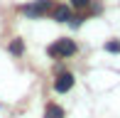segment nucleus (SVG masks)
<instances>
[{
    "mask_svg": "<svg viewBox=\"0 0 120 118\" xmlns=\"http://www.w3.org/2000/svg\"><path fill=\"white\" fill-rule=\"evenodd\" d=\"M44 118H64V108L56 103H49L44 108Z\"/></svg>",
    "mask_w": 120,
    "mask_h": 118,
    "instance_id": "nucleus-5",
    "label": "nucleus"
},
{
    "mask_svg": "<svg viewBox=\"0 0 120 118\" xmlns=\"http://www.w3.org/2000/svg\"><path fill=\"white\" fill-rule=\"evenodd\" d=\"M49 8H52V0H37L34 5H25V8H22V12L32 15V17H39V15H44Z\"/></svg>",
    "mask_w": 120,
    "mask_h": 118,
    "instance_id": "nucleus-2",
    "label": "nucleus"
},
{
    "mask_svg": "<svg viewBox=\"0 0 120 118\" xmlns=\"http://www.w3.org/2000/svg\"><path fill=\"white\" fill-rule=\"evenodd\" d=\"M54 20H56V22H66V20H71V10H69L66 5H56V8H54Z\"/></svg>",
    "mask_w": 120,
    "mask_h": 118,
    "instance_id": "nucleus-4",
    "label": "nucleus"
},
{
    "mask_svg": "<svg viewBox=\"0 0 120 118\" xmlns=\"http://www.w3.org/2000/svg\"><path fill=\"white\" fill-rule=\"evenodd\" d=\"M71 86H74V76H71L69 71H61V74L56 76V84H54V89H56L59 94H66Z\"/></svg>",
    "mask_w": 120,
    "mask_h": 118,
    "instance_id": "nucleus-3",
    "label": "nucleus"
},
{
    "mask_svg": "<svg viewBox=\"0 0 120 118\" xmlns=\"http://www.w3.org/2000/svg\"><path fill=\"white\" fill-rule=\"evenodd\" d=\"M105 49H108V52H120V42H115V39H113V42H108V44H105Z\"/></svg>",
    "mask_w": 120,
    "mask_h": 118,
    "instance_id": "nucleus-7",
    "label": "nucleus"
},
{
    "mask_svg": "<svg viewBox=\"0 0 120 118\" xmlns=\"http://www.w3.org/2000/svg\"><path fill=\"white\" fill-rule=\"evenodd\" d=\"M10 52H12V54H20V52H22V39H15L12 44H10Z\"/></svg>",
    "mask_w": 120,
    "mask_h": 118,
    "instance_id": "nucleus-6",
    "label": "nucleus"
},
{
    "mask_svg": "<svg viewBox=\"0 0 120 118\" xmlns=\"http://www.w3.org/2000/svg\"><path fill=\"white\" fill-rule=\"evenodd\" d=\"M47 52H49L52 57H69V54H74V52H76V44H74L71 39H59V42H54Z\"/></svg>",
    "mask_w": 120,
    "mask_h": 118,
    "instance_id": "nucleus-1",
    "label": "nucleus"
},
{
    "mask_svg": "<svg viewBox=\"0 0 120 118\" xmlns=\"http://www.w3.org/2000/svg\"><path fill=\"white\" fill-rule=\"evenodd\" d=\"M88 3H91V0H71V5H74V8H79V10H83Z\"/></svg>",
    "mask_w": 120,
    "mask_h": 118,
    "instance_id": "nucleus-8",
    "label": "nucleus"
}]
</instances>
